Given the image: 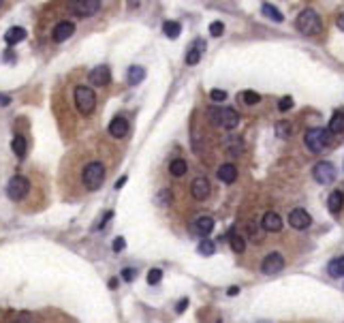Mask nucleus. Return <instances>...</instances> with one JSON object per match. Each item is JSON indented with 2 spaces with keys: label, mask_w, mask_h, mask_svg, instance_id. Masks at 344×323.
Segmentation results:
<instances>
[{
  "label": "nucleus",
  "mask_w": 344,
  "mask_h": 323,
  "mask_svg": "<svg viewBox=\"0 0 344 323\" xmlns=\"http://www.w3.org/2000/svg\"><path fill=\"white\" fill-rule=\"evenodd\" d=\"M216 176H218V180H222L225 184H231V182H235L237 180V167L235 165H220L218 167V172H216Z\"/></svg>",
  "instance_id": "f3484780"
},
{
  "label": "nucleus",
  "mask_w": 344,
  "mask_h": 323,
  "mask_svg": "<svg viewBox=\"0 0 344 323\" xmlns=\"http://www.w3.org/2000/svg\"><path fill=\"white\" fill-rule=\"evenodd\" d=\"M310 223H312V219H310V214L303 208H295V210H291V212H289V225L293 229H299V231L308 229Z\"/></svg>",
  "instance_id": "1a4fd4ad"
},
{
  "label": "nucleus",
  "mask_w": 344,
  "mask_h": 323,
  "mask_svg": "<svg viewBox=\"0 0 344 323\" xmlns=\"http://www.w3.org/2000/svg\"><path fill=\"white\" fill-rule=\"evenodd\" d=\"M11 103V96L9 94H0V105H9Z\"/></svg>",
  "instance_id": "a19ab883"
},
{
  "label": "nucleus",
  "mask_w": 344,
  "mask_h": 323,
  "mask_svg": "<svg viewBox=\"0 0 344 323\" xmlns=\"http://www.w3.org/2000/svg\"><path fill=\"white\" fill-rule=\"evenodd\" d=\"M161 278H163V270L161 268H152L148 272V276H146L148 285H158V282H161Z\"/></svg>",
  "instance_id": "7c9ffc66"
},
{
  "label": "nucleus",
  "mask_w": 344,
  "mask_h": 323,
  "mask_svg": "<svg viewBox=\"0 0 344 323\" xmlns=\"http://www.w3.org/2000/svg\"><path fill=\"white\" fill-rule=\"evenodd\" d=\"M124 182H126V176H122V178H120V180L116 182V191H118V189H122V187H124Z\"/></svg>",
  "instance_id": "37998d69"
},
{
  "label": "nucleus",
  "mask_w": 344,
  "mask_h": 323,
  "mask_svg": "<svg viewBox=\"0 0 344 323\" xmlns=\"http://www.w3.org/2000/svg\"><path fill=\"white\" fill-rule=\"evenodd\" d=\"M124 246H126L124 238H116L114 240V250H116V253H118V250H124Z\"/></svg>",
  "instance_id": "4c0bfd02"
},
{
  "label": "nucleus",
  "mask_w": 344,
  "mask_h": 323,
  "mask_svg": "<svg viewBox=\"0 0 344 323\" xmlns=\"http://www.w3.org/2000/svg\"><path fill=\"white\" fill-rule=\"evenodd\" d=\"M229 242H231V248H233V253H244V250H246V242H244L242 236H237V233H231Z\"/></svg>",
  "instance_id": "c85d7f7f"
},
{
  "label": "nucleus",
  "mask_w": 344,
  "mask_h": 323,
  "mask_svg": "<svg viewBox=\"0 0 344 323\" xmlns=\"http://www.w3.org/2000/svg\"><path fill=\"white\" fill-rule=\"evenodd\" d=\"M11 150H13V154L18 158H24V156H26V150H28L26 139H24L22 135H15L13 141H11Z\"/></svg>",
  "instance_id": "5701e85b"
},
{
  "label": "nucleus",
  "mask_w": 344,
  "mask_h": 323,
  "mask_svg": "<svg viewBox=\"0 0 344 323\" xmlns=\"http://www.w3.org/2000/svg\"><path fill=\"white\" fill-rule=\"evenodd\" d=\"M195 227L201 236H207V233H212V229H214V219H210V216H197Z\"/></svg>",
  "instance_id": "b1692460"
},
{
  "label": "nucleus",
  "mask_w": 344,
  "mask_h": 323,
  "mask_svg": "<svg viewBox=\"0 0 344 323\" xmlns=\"http://www.w3.org/2000/svg\"><path fill=\"white\" fill-rule=\"evenodd\" d=\"M242 99L246 105H257L261 101V94L259 92H254V90H244L242 92Z\"/></svg>",
  "instance_id": "473e14b6"
},
{
  "label": "nucleus",
  "mask_w": 344,
  "mask_h": 323,
  "mask_svg": "<svg viewBox=\"0 0 344 323\" xmlns=\"http://www.w3.org/2000/svg\"><path fill=\"white\" fill-rule=\"evenodd\" d=\"M75 105H77V111L79 114H92L94 107H97V94H94L92 88L88 86H77L75 88Z\"/></svg>",
  "instance_id": "20e7f679"
},
{
  "label": "nucleus",
  "mask_w": 344,
  "mask_h": 323,
  "mask_svg": "<svg viewBox=\"0 0 344 323\" xmlns=\"http://www.w3.org/2000/svg\"><path fill=\"white\" fill-rule=\"evenodd\" d=\"M30 191V180L26 176H13L9 184H7V195H9V199L13 201H20L28 195Z\"/></svg>",
  "instance_id": "423d86ee"
},
{
  "label": "nucleus",
  "mask_w": 344,
  "mask_h": 323,
  "mask_svg": "<svg viewBox=\"0 0 344 323\" xmlns=\"http://www.w3.org/2000/svg\"><path fill=\"white\" fill-rule=\"evenodd\" d=\"M342 208H344V193L342 191H331L329 197H327V210H329L331 214H338Z\"/></svg>",
  "instance_id": "dca6fc26"
},
{
  "label": "nucleus",
  "mask_w": 344,
  "mask_h": 323,
  "mask_svg": "<svg viewBox=\"0 0 344 323\" xmlns=\"http://www.w3.org/2000/svg\"><path fill=\"white\" fill-rule=\"evenodd\" d=\"M261 11H263V15H265V18H269V20H274V22H282L284 20V15L282 13H280L278 9H276V7L274 5H269V3H263L261 5Z\"/></svg>",
  "instance_id": "a878e982"
},
{
  "label": "nucleus",
  "mask_w": 344,
  "mask_h": 323,
  "mask_svg": "<svg viewBox=\"0 0 344 323\" xmlns=\"http://www.w3.org/2000/svg\"><path fill=\"white\" fill-rule=\"evenodd\" d=\"M135 276H137V270H133V268H124V270H122V278H124L126 282L135 280Z\"/></svg>",
  "instance_id": "e433bc0d"
},
{
  "label": "nucleus",
  "mask_w": 344,
  "mask_h": 323,
  "mask_svg": "<svg viewBox=\"0 0 344 323\" xmlns=\"http://www.w3.org/2000/svg\"><path fill=\"white\" fill-rule=\"evenodd\" d=\"M73 32H75V24L73 22H60L58 26L54 28L52 39L56 43H62V41H67V39L73 37Z\"/></svg>",
  "instance_id": "f8f14e48"
},
{
  "label": "nucleus",
  "mask_w": 344,
  "mask_h": 323,
  "mask_svg": "<svg viewBox=\"0 0 344 323\" xmlns=\"http://www.w3.org/2000/svg\"><path fill=\"white\" fill-rule=\"evenodd\" d=\"M327 274L331 278H342L344 276V257H333V259L327 263Z\"/></svg>",
  "instance_id": "6ab92c4d"
},
{
  "label": "nucleus",
  "mask_w": 344,
  "mask_h": 323,
  "mask_svg": "<svg viewBox=\"0 0 344 323\" xmlns=\"http://www.w3.org/2000/svg\"><path fill=\"white\" fill-rule=\"evenodd\" d=\"M261 270H263V274H267V276H276V274H280L284 270L282 255H280V253H269L265 259H263Z\"/></svg>",
  "instance_id": "6e6552de"
},
{
  "label": "nucleus",
  "mask_w": 344,
  "mask_h": 323,
  "mask_svg": "<svg viewBox=\"0 0 344 323\" xmlns=\"http://www.w3.org/2000/svg\"><path fill=\"white\" fill-rule=\"evenodd\" d=\"M186 308H188V300L184 297V300H180V302H178V306H175V312H184Z\"/></svg>",
  "instance_id": "58836bf2"
},
{
  "label": "nucleus",
  "mask_w": 344,
  "mask_h": 323,
  "mask_svg": "<svg viewBox=\"0 0 344 323\" xmlns=\"http://www.w3.org/2000/svg\"><path fill=\"white\" fill-rule=\"evenodd\" d=\"M126 133H129V120L122 118V116H116L114 120L109 122V135L111 137H124Z\"/></svg>",
  "instance_id": "4468645a"
},
{
  "label": "nucleus",
  "mask_w": 344,
  "mask_h": 323,
  "mask_svg": "<svg viewBox=\"0 0 344 323\" xmlns=\"http://www.w3.org/2000/svg\"><path fill=\"white\" fill-rule=\"evenodd\" d=\"M69 7L77 15H86V18H90V15L101 11V3H99V0H82V3H71Z\"/></svg>",
  "instance_id": "9d476101"
},
{
  "label": "nucleus",
  "mask_w": 344,
  "mask_h": 323,
  "mask_svg": "<svg viewBox=\"0 0 344 323\" xmlns=\"http://www.w3.org/2000/svg\"><path fill=\"white\" fill-rule=\"evenodd\" d=\"M116 287H118V280L111 278V280H109V289H116Z\"/></svg>",
  "instance_id": "a18cd8bd"
},
{
  "label": "nucleus",
  "mask_w": 344,
  "mask_h": 323,
  "mask_svg": "<svg viewBox=\"0 0 344 323\" xmlns=\"http://www.w3.org/2000/svg\"><path fill=\"white\" fill-rule=\"evenodd\" d=\"M312 176L318 184H331L335 180V167L329 163V160H321L316 163L314 169H312Z\"/></svg>",
  "instance_id": "0eeeda50"
},
{
  "label": "nucleus",
  "mask_w": 344,
  "mask_h": 323,
  "mask_svg": "<svg viewBox=\"0 0 344 323\" xmlns=\"http://www.w3.org/2000/svg\"><path fill=\"white\" fill-rule=\"evenodd\" d=\"M291 107H293V99H291V96H282L280 103H278V109L280 111H289Z\"/></svg>",
  "instance_id": "f704fd0d"
},
{
  "label": "nucleus",
  "mask_w": 344,
  "mask_h": 323,
  "mask_svg": "<svg viewBox=\"0 0 344 323\" xmlns=\"http://www.w3.org/2000/svg\"><path fill=\"white\" fill-rule=\"evenodd\" d=\"M327 131H329L331 135H333V133H344V109H338V111H335V114L331 116Z\"/></svg>",
  "instance_id": "412c9836"
},
{
  "label": "nucleus",
  "mask_w": 344,
  "mask_h": 323,
  "mask_svg": "<svg viewBox=\"0 0 344 323\" xmlns=\"http://www.w3.org/2000/svg\"><path fill=\"white\" fill-rule=\"evenodd\" d=\"M26 39V30L20 28V26H15V28H9L7 30V35H5V41L7 45H15V43H20Z\"/></svg>",
  "instance_id": "4be33fe9"
},
{
  "label": "nucleus",
  "mask_w": 344,
  "mask_h": 323,
  "mask_svg": "<svg viewBox=\"0 0 344 323\" xmlns=\"http://www.w3.org/2000/svg\"><path fill=\"white\" fill-rule=\"evenodd\" d=\"M261 225L265 231H280L282 229V219H280L276 212H265L261 219Z\"/></svg>",
  "instance_id": "2eb2a0df"
},
{
  "label": "nucleus",
  "mask_w": 344,
  "mask_h": 323,
  "mask_svg": "<svg viewBox=\"0 0 344 323\" xmlns=\"http://www.w3.org/2000/svg\"><path fill=\"white\" fill-rule=\"evenodd\" d=\"M180 30H182V26H180L178 22H165L163 24V32H165L167 39H178L180 37Z\"/></svg>",
  "instance_id": "cd10ccee"
},
{
  "label": "nucleus",
  "mask_w": 344,
  "mask_h": 323,
  "mask_svg": "<svg viewBox=\"0 0 344 323\" xmlns=\"http://www.w3.org/2000/svg\"><path fill=\"white\" fill-rule=\"evenodd\" d=\"M111 216H114V212H107L105 216H103V221H101V225H99V227H105V225L109 223V219H111Z\"/></svg>",
  "instance_id": "ea45409f"
},
{
  "label": "nucleus",
  "mask_w": 344,
  "mask_h": 323,
  "mask_svg": "<svg viewBox=\"0 0 344 323\" xmlns=\"http://www.w3.org/2000/svg\"><path fill=\"white\" fill-rule=\"evenodd\" d=\"M338 28H340V30H344V11L338 15Z\"/></svg>",
  "instance_id": "79ce46f5"
},
{
  "label": "nucleus",
  "mask_w": 344,
  "mask_h": 323,
  "mask_svg": "<svg viewBox=\"0 0 344 323\" xmlns=\"http://www.w3.org/2000/svg\"><path fill=\"white\" fill-rule=\"evenodd\" d=\"M203 50H205V41H201V39H197V41L193 43V50H190L188 54H186V64H197L199 60H201V54H203Z\"/></svg>",
  "instance_id": "a211bd4d"
},
{
  "label": "nucleus",
  "mask_w": 344,
  "mask_h": 323,
  "mask_svg": "<svg viewBox=\"0 0 344 323\" xmlns=\"http://www.w3.org/2000/svg\"><path fill=\"white\" fill-rule=\"evenodd\" d=\"M237 293H239V287H231L229 291H227V295H231V297H233V295H237Z\"/></svg>",
  "instance_id": "c03bdc74"
},
{
  "label": "nucleus",
  "mask_w": 344,
  "mask_h": 323,
  "mask_svg": "<svg viewBox=\"0 0 344 323\" xmlns=\"http://www.w3.org/2000/svg\"><path fill=\"white\" fill-rule=\"evenodd\" d=\"M297 30L303 32L306 37H314L318 32L323 30V22L318 18V13L314 9H303L299 15H297Z\"/></svg>",
  "instance_id": "f03ea898"
},
{
  "label": "nucleus",
  "mask_w": 344,
  "mask_h": 323,
  "mask_svg": "<svg viewBox=\"0 0 344 323\" xmlns=\"http://www.w3.org/2000/svg\"><path fill=\"white\" fill-rule=\"evenodd\" d=\"M293 126L289 120H280V122H276V135L280 137V139H289V137L293 135Z\"/></svg>",
  "instance_id": "bb28decb"
},
{
  "label": "nucleus",
  "mask_w": 344,
  "mask_h": 323,
  "mask_svg": "<svg viewBox=\"0 0 344 323\" xmlns=\"http://www.w3.org/2000/svg\"><path fill=\"white\" fill-rule=\"evenodd\" d=\"M303 143H306V148L310 152L318 154V152H323L331 143V133L327 131V128H318V126L310 128V131H306V135H303Z\"/></svg>",
  "instance_id": "7ed1b4c3"
},
{
  "label": "nucleus",
  "mask_w": 344,
  "mask_h": 323,
  "mask_svg": "<svg viewBox=\"0 0 344 323\" xmlns=\"http://www.w3.org/2000/svg\"><path fill=\"white\" fill-rule=\"evenodd\" d=\"M103 180H105V167H103L101 163H90L86 165L84 169V184L88 191H97L101 189Z\"/></svg>",
  "instance_id": "39448f33"
},
{
  "label": "nucleus",
  "mask_w": 344,
  "mask_h": 323,
  "mask_svg": "<svg viewBox=\"0 0 344 323\" xmlns=\"http://www.w3.org/2000/svg\"><path fill=\"white\" fill-rule=\"evenodd\" d=\"M199 253H201L203 257H212V255L216 253L214 242H212V240H207V238H203L201 242H199Z\"/></svg>",
  "instance_id": "c756f323"
},
{
  "label": "nucleus",
  "mask_w": 344,
  "mask_h": 323,
  "mask_svg": "<svg viewBox=\"0 0 344 323\" xmlns=\"http://www.w3.org/2000/svg\"><path fill=\"white\" fill-rule=\"evenodd\" d=\"M188 172V163L184 158H175L171 160V165H169V174L175 176V178H182V176H186Z\"/></svg>",
  "instance_id": "393cba45"
},
{
  "label": "nucleus",
  "mask_w": 344,
  "mask_h": 323,
  "mask_svg": "<svg viewBox=\"0 0 344 323\" xmlns=\"http://www.w3.org/2000/svg\"><path fill=\"white\" fill-rule=\"evenodd\" d=\"M207 120H210L216 128H225V131H233L239 124L237 111L231 107H210L207 109Z\"/></svg>",
  "instance_id": "f257e3e1"
},
{
  "label": "nucleus",
  "mask_w": 344,
  "mask_h": 323,
  "mask_svg": "<svg viewBox=\"0 0 344 323\" xmlns=\"http://www.w3.org/2000/svg\"><path fill=\"white\" fill-rule=\"evenodd\" d=\"M190 195L197 201H203L210 195V182H207V178H195L193 184H190Z\"/></svg>",
  "instance_id": "ddd939ff"
},
{
  "label": "nucleus",
  "mask_w": 344,
  "mask_h": 323,
  "mask_svg": "<svg viewBox=\"0 0 344 323\" xmlns=\"http://www.w3.org/2000/svg\"><path fill=\"white\" fill-rule=\"evenodd\" d=\"M143 79H146V69L139 67V64H133V67L129 69V73H126V82H129L131 86H137L141 84Z\"/></svg>",
  "instance_id": "aec40b11"
},
{
  "label": "nucleus",
  "mask_w": 344,
  "mask_h": 323,
  "mask_svg": "<svg viewBox=\"0 0 344 323\" xmlns=\"http://www.w3.org/2000/svg\"><path fill=\"white\" fill-rule=\"evenodd\" d=\"M88 79L94 84V86H107L111 82V71L107 64H99V67H94L90 71V75H88Z\"/></svg>",
  "instance_id": "9b49d317"
},
{
  "label": "nucleus",
  "mask_w": 344,
  "mask_h": 323,
  "mask_svg": "<svg viewBox=\"0 0 344 323\" xmlns=\"http://www.w3.org/2000/svg\"><path fill=\"white\" fill-rule=\"evenodd\" d=\"M171 199H173L171 191L163 189V191H161V193H158V195H156V204L161 206V208H165V206H169V204H171Z\"/></svg>",
  "instance_id": "2f4dec72"
},
{
  "label": "nucleus",
  "mask_w": 344,
  "mask_h": 323,
  "mask_svg": "<svg viewBox=\"0 0 344 323\" xmlns=\"http://www.w3.org/2000/svg\"><path fill=\"white\" fill-rule=\"evenodd\" d=\"M222 32H225V24L222 22H212L210 24V35L212 37H220Z\"/></svg>",
  "instance_id": "72a5a7b5"
},
{
  "label": "nucleus",
  "mask_w": 344,
  "mask_h": 323,
  "mask_svg": "<svg viewBox=\"0 0 344 323\" xmlns=\"http://www.w3.org/2000/svg\"><path fill=\"white\" fill-rule=\"evenodd\" d=\"M210 96H212V101H216V103H222L227 99V92L225 90H218V88H214V90L210 92Z\"/></svg>",
  "instance_id": "c9c22d12"
}]
</instances>
